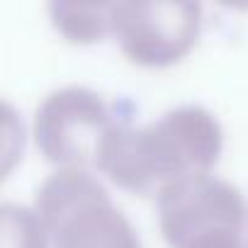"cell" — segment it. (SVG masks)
I'll return each instance as SVG.
<instances>
[{
  "instance_id": "2",
  "label": "cell",
  "mask_w": 248,
  "mask_h": 248,
  "mask_svg": "<svg viewBox=\"0 0 248 248\" xmlns=\"http://www.w3.org/2000/svg\"><path fill=\"white\" fill-rule=\"evenodd\" d=\"M51 248H144L141 238L90 168H56L32 200Z\"/></svg>"
},
{
  "instance_id": "6",
  "label": "cell",
  "mask_w": 248,
  "mask_h": 248,
  "mask_svg": "<svg viewBox=\"0 0 248 248\" xmlns=\"http://www.w3.org/2000/svg\"><path fill=\"white\" fill-rule=\"evenodd\" d=\"M46 13L68 44L88 46L112 34V3H49Z\"/></svg>"
},
{
  "instance_id": "1",
  "label": "cell",
  "mask_w": 248,
  "mask_h": 248,
  "mask_svg": "<svg viewBox=\"0 0 248 248\" xmlns=\"http://www.w3.org/2000/svg\"><path fill=\"white\" fill-rule=\"evenodd\" d=\"M224 129L202 105H180L146 124L119 122L102 139L95 168L112 185L134 195H158L175 180L214 173Z\"/></svg>"
},
{
  "instance_id": "4",
  "label": "cell",
  "mask_w": 248,
  "mask_h": 248,
  "mask_svg": "<svg viewBox=\"0 0 248 248\" xmlns=\"http://www.w3.org/2000/svg\"><path fill=\"white\" fill-rule=\"evenodd\" d=\"M119 122L97 90L71 83L54 88L37 105L32 139L56 168H95L102 139Z\"/></svg>"
},
{
  "instance_id": "8",
  "label": "cell",
  "mask_w": 248,
  "mask_h": 248,
  "mask_svg": "<svg viewBox=\"0 0 248 248\" xmlns=\"http://www.w3.org/2000/svg\"><path fill=\"white\" fill-rule=\"evenodd\" d=\"M246 248H248V241H246Z\"/></svg>"
},
{
  "instance_id": "5",
  "label": "cell",
  "mask_w": 248,
  "mask_h": 248,
  "mask_svg": "<svg viewBox=\"0 0 248 248\" xmlns=\"http://www.w3.org/2000/svg\"><path fill=\"white\" fill-rule=\"evenodd\" d=\"M200 3L170 0H119L112 3V39L122 56L141 68L180 63L202 34Z\"/></svg>"
},
{
  "instance_id": "7",
  "label": "cell",
  "mask_w": 248,
  "mask_h": 248,
  "mask_svg": "<svg viewBox=\"0 0 248 248\" xmlns=\"http://www.w3.org/2000/svg\"><path fill=\"white\" fill-rule=\"evenodd\" d=\"M0 248H51L49 231L32 204H0Z\"/></svg>"
},
{
  "instance_id": "3",
  "label": "cell",
  "mask_w": 248,
  "mask_h": 248,
  "mask_svg": "<svg viewBox=\"0 0 248 248\" xmlns=\"http://www.w3.org/2000/svg\"><path fill=\"white\" fill-rule=\"evenodd\" d=\"M158 229L170 248H246L248 207L231 180L200 173L156 195Z\"/></svg>"
}]
</instances>
